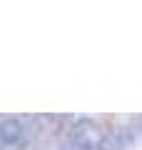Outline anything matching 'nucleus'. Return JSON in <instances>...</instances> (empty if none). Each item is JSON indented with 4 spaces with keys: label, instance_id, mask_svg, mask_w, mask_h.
Instances as JSON below:
<instances>
[{
    "label": "nucleus",
    "instance_id": "obj_1",
    "mask_svg": "<svg viewBox=\"0 0 142 150\" xmlns=\"http://www.w3.org/2000/svg\"><path fill=\"white\" fill-rule=\"evenodd\" d=\"M27 143V125L18 118L0 120V148L3 150H20Z\"/></svg>",
    "mask_w": 142,
    "mask_h": 150
},
{
    "label": "nucleus",
    "instance_id": "obj_2",
    "mask_svg": "<svg viewBox=\"0 0 142 150\" xmlns=\"http://www.w3.org/2000/svg\"><path fill=\"white\" fill-rule=\"evenodd\" d=\"M70 150H92V143L87 140V135H80V138H75V140H72Z\"/></svg>",
    "mask_w": 142,
    "mask_h": 150
}]
</instances>
